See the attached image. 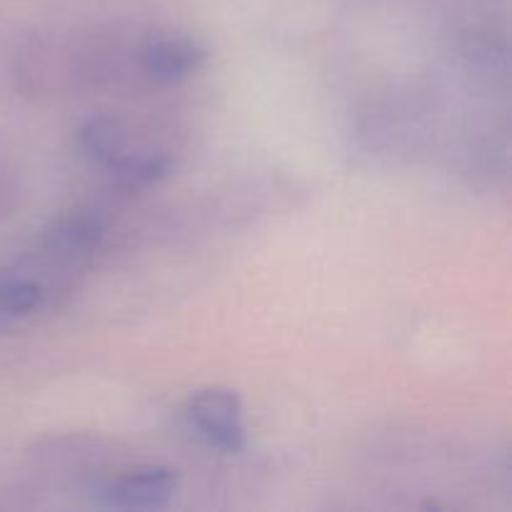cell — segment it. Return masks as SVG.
<instances>
[{"instance_id": "cell-2", "label": "cell", "mask_w": 512, "mask_h": 512, "mask_svg": "<svg viewBox=\"0 0 512 512\" xmlns=\"http://www.w3.org/2000/svg\"><path fill=\"white\" fill-rule=\"evenodd\" d=\"M180 493V478L168 465H138L133 470L103 480L95 490L108 508L158 510L173 503Z\"/></svg>"}, {"instance_id": "cell-3", "label": "cell", "mask_w": 512, "mask_h": 512, "mask_svg": "<svg viewBox=\"0 0 512 512\" xmlns=\"http://www.w3.org/2000/svg\"><path fill=\"white\" fill-rule=\"evenodd\" d=\"M105 238V223L100 215L75 213L58 215L50 220L40 233V250L50 258L58 260H80L85 255L95 253Z\"/></svg>"}, {"instance_id": "cell-6", "label": "cell", "mask_w": 512, "mask_h": 512, "mask_svg": "<svg viewBox=\"0 0 512 512\" xmlns=\"http://www.w3.org/2000/svg\"><path fill=\"white\" fill-rule=\"evenodd\" d=\"M170 173H173V158L165 153H133L113 170L115 180L125 188H148L168 178Z\"/></svg>"}, {"instance_id": "cell-7", "label": "cell", "mask_w": 512, "mask_h": 512, "mask_svg": "<svg viewBox=\"0 0 512 512\" xmlns=\"http://www.w3.org/2000/svg\"><path fill=\"white\" fill-rule=\"evenodd\" d=\"M45 303V290L38 280L28 275H10L0 278V315L23 318L35 313Z\"/></svg>"}, {"instance_id": "cell-4", "label": "cell", "mask_w": 512, "mask_h": 512, "mask_svg": "<svg viewBox=\"0 0 512 512\" xmlns=\"http://www.w3.org/2000/svg\"><path fill=\"white\" fill-rule=\"evenodd\" d=\"M208 63V48L193 38H158L140 55L143 73L155 83H180Z\"/></svg>"}, {"instance_id": "cell-5", "label": "cell", "mask_w": 512, "mask_h": 512, "mask_svg": "<svg viewBox=\"0 0 512 512\" xmlns=\"http://www.w3.org/2000/svg\"><path fill=\"white\" fill-rule=\"evenodd\" d=\"M78 143L93 163L103 165L110 173L133 155L128 150V130L113 115H93L85 120L78 130Z\"/></svg>"}, {"instance_id": "cell-1", "label": "cell", "mask_w": 512, "mask_h": 512, "mask_svg": "<svg viewBox=\"0 0 512 512\" xmlns=\"http://www.w3.org/2000/svg\"><path fill=\"white\" fill-rule=\"evenodd\" d=\"M185 418L210 448H218L228 455H238L248 448L245 410L235 390H195L185 400Z\"/></svg>"}]
</instances>
